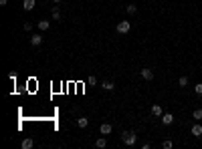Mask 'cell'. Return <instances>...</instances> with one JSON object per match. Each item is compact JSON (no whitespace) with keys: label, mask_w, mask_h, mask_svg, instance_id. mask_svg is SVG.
I'll return each instance as SVG.
<instances>
[{"label":"cell","mask_w":202,"mask_h":149,"mask_svg":"<svg viewBox=\"0 0 202 149\" xmlns=\"http://www.w3.org/2000/svg\"><path fill=\"white\" fill-rule=\"evenodd\" d=\"M121 139H123V143L127 145V147H134V145L138 143V135H135L134 131H123V133H121Z\"/></svg>","instance_id":"cell-1"},{"label":"cell","mask_w":202,"mask_h":149,"mask_svg":"<svg viewBox=\"0 0 202 149\" xmlns=\"http://www.w3.org/2000/svg\"><path fill=\"white\" fill-rule=\"evenodd\" d=\"M131 28V24L127 22V20H121V22H117V32L119 34H127Z\"/></svg>","instance_id":"cell-2"},{"label":"cell","mask_w":202,"mask_h":149,"mask_svg":"<svg viewBox=\"0 0 202 149\" xmlns=\"http://www.w3.org/2000/svg\"><path fill=\"white\" fill-rule=\"evenodd\" d=\"M142 79H144V81H152V79H154V73H152V69H142Z\"/></svg>","instance_id":"cell-3"},{"label":"cell","mask_w":202,"mask_h":149,"mask_svg":"<svg viewBox=\"0 0 202 149\" xmlns=\"http://www.w3.org/2000/svg\"><path fill=\"white\" fill-rule=\"evenodd\" d=\"M34 4H37V0H22V8L26 10V12L34 10Z\"/></svg>","instance_id":"cell-4"},{"label":"cell","mask_w":202,"mask_h":149,"mask_svg":"<svg viewBox=\"0 0 202 149\" xmlns=\"http://www.w3.org/2000/svg\"><path fill=\"white\" fill-rule=\"evenodd\" d=\"M162 123H164V125H172V123H174V115H172V113H164V115H162Z\"/></svg>","instance_id":"cell-5"},{"label":"cell","mask_w":202,"mask_h":149,"mask_svg":"<svg viewBox=\"0 0 202 149\" xmlns=\"http://www.w3.org/2000/svg\"><path fill=\"white\" fill-rule=\"evenodd\" d=\"M30 44H33V47L43 44V36H41V34H33V36H30Z\"/></svg>","instance_id":"cell-6"},{"label":"cell","mask_w":202,"mask_h":149,"mask_svg":"<svg viewBox=\"0 0 202 149\" xmlns=\"http://www.w3.org/2000/svg\"><path fill=\"white\" fill-rule=\"evenodd\" d=\"M99 131H101V135H109L111 131H113V127H111L109 123H103V125L99 127Z\"/></svg>","instance_id":"cell-7"},{"label":"cell","mask_w":202,"mask_h":149,"mask_svg":"<svg viewBox=\"0 0 202 149\" xmlns=\"http://www.w3.org/2000/svg\"><path fill=\"white\" fill-rule=\"evenodd\" d=\"M190 133H192L194 137H200V135H202V125H200V123H196V125L190 129Z\"/></svg>","instance_id":"cell-8"},{"label":"cell","mask_w":202,"mask_h":149,"mask_svg":"<svg viewBox=\"0 0 202 149\" xmlns=\"http://www.w3.org/2000/svg\"><path fill=\"white\" fill-rule=\"evenodd\" d=\"M87 125H89V119H87V117H79V119H77V127H79V129H85Z\"/></svg>","instance_id":"cell-9"},{"label":"cell","mask_w":202,"mask_h":149,"mask_svg":"<svg viewBox=\"0 0 202 149\" xmlns=\"http://www.w3.org/2000/svg\"><path fill=\"white\" fill-rule=\"evenodd\" d=\"M101 89H103V91H113L115 85H113L111 81H103V83H101Z\"/></svg>","instance_id":"cell-10"},{"label":"cell","mask_w":202,"mask_h":149,"mask_svg":"<svg viewBox=\"0 0 202 149\" xmlns=\"http://www.w3.org/2000/svg\"><path fill=\"white\" fill-rule=\"evenodd\" d=\"M152 115H156V117H162V115H164L162 107H160V105H152Z\"/></svg>","instance_id":"cell-11"},{"label":"cell","mask_w":202,"mask_h":149,"mask_svg":"<svg viewBox=\"0 0 202 149\" xmlns=\"http://www.w3.org/2000/svg\"><path fill=\"white\" fill-rule=\"evenodd\" d=\"M95 147H99V149H105V147H107V141H105V137H99V139L95 141Z\"/></svg>","instance_id":"cell-12"},{"label":"cell","mask_w":202,"mask_h":149,"mask_svg":"<svg viewBox=\"0 0 202 149\" xmlns=\"http://www.w3.org/2000/svg\"><path fill=\"white\" fill-rule=\"evenodd\" d=\"M20 145H22V149H30V147L34 145V141L29 137V139H22V143H20Z\"/></svg>","instance_id":"cell-13"},{"label":"cell","mask_w":202,"mask_h":149,"mask_svg":"<svg viewBox=\"0 0 202 149\" xmlns=\"http://www.w3.org/2000/svg\"><path fill=\"white\" fill-rule=\"evenodd\" d=\"M51 14H53L55 20H61V10H59V6H53V12H51Z\"/></svg>","instance_id":"cell-14"},{"label":"cell","mask_w":202,"mask_h":149,"mask_svg":"<svg viewBox=\"0 0 202 149\" xmlns=\"http://www.w3.org/2000/svg\"><path fill=\"white\" fill-rule=\"evenodd\" d=\"M37 26H39V30H47L49 26H51V22H47V20H39V24H37Z\"/></svg>","instance_id":"cell-15"},{"label":"cell","mask_w":202,"mask_h":149,"mask_svg":"<svg viewBox=\"0 0 202 149\" xmlns=\"http://www.w3.org/2000/svg\"><path fill=\"white\" fill-rule=\"evenodd\" d=\"M125 10H127V14H135V12H138V6H135V4H127Z\"/></svg>","instance_id":"cell-16"},{"label":"cell","mask_w":202,"mask_h":149,"mask_svg":"<svg viewBox=\"0 0 202 149\" xmlns=\"http://www.w3.org/2000/svg\"><path fill=\"white\" fill-rule=\"evenodd\" d=\"M192 119H196V121H200V119H202V109H194Z\"/></svg>","instance_id":"cell-17"},{"label":"cell","mask_w":202,"mask_h":149,"mask_svg":"<svg viewBox=\"0 0 202 149\" xmlns=\"http://www.w3.org/2000/svg\"><path fill=\"white\" fill-rule=\"evenodd\" d=\"M87 85H91V87H95V85H97L95 75H89V77H87Z\"/></svg>","instance_id":"cell-18"},{"label":"cell","mask_w":202,"mask_h":149,"mask_svg":"<svg viewBox=\"0 0 202 149\" xmlns=\"http://www.w3.org/2000/svg\"><path fill=\"white\" fill-rule=\"evenodd\" d=\"M162 147H164V149H172V147H174V141L166 139V141H164V143H162Z\"/></svg>","instance_id":"cell-19"},{"label":"cell","mask_w":202,"mask_h":149,"mask_svg":"<svg viewBox=\"0 0 202 149\" xmlns=\"http://www.w3.org/2000/svg\"><path fill=\"white\" fill-rule=\"evenodd\" d=\"M178 85L180 87H188V77H180L178 79Z\"/></svg>","instance_id":"cell-20"},{"label":"cell","mask_w":202,"mask_h":149,"mask_svg":"<svg viewBox=\"0 0 202 149\" xmlns=\"http://www.w3.org/2000/svg\"><path fill=\"white\" fill-rule=\"evenodd\" d=\"M194 91H196V95H202V83H196V85H194Z\"/></svg>","instance_id":"cell-21"},{"label":"cell","mask_w":202,"mask_h":149,"mask_svg":"<svg viewBox=\"0 0 202 149\" xmlns=\"http://www.w3.org/2000/svg\"><path fill=\"white\" fill-rule=\"evenodd\" d=\"M22 28L26 30V32H30V30H33V24H30V22H24V26H22Z\"/></svg>","instance_id":"cell-22"},{"label":"cell","mask_w":202,"mask_h":149,"mask_svg":"<svg viewBox=\"0 0 202 149\" xmlns=\"http://www.w3.org/2000/svg\"><path fill=\"white\" fill-rule=\"evenodd\" d=\"M8 4V0H0V6H6Z\"/></svg>","instance_id":"cell-23"},{"label":"cell","mask_w":202,"mask_h":149,"mask_svg":"<svg viewBox=\"0 0 202 149\" xmlns=\"http://www.w3.org/2000/svg\"><path fill=\"white\" fill-rule=\"evenodd\" d=\"M53 2H55V4H61V2H63V0H53Z\"/></svg>","instance_id":"cell-24"}]
</instances>
